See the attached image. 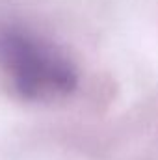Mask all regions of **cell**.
Returning a JSON list of instances; mask_svg holds the SVG:
<instances>
[{
	"label": "cell",
	"instance_id": "cell-1",
	"mask_svg": "<svg viewBox=\"0 0 158 160\" xmlns=\"http://www.w3.org/2000/svg\"><path fill=\"white\" fill-rule=\"evenodd\" d=\"M0 69L11 89L30 102L67 99L80 82L77 65L58 47L22 26L0 30Z\"/></svg>",
	"mask_w": 158,
	"mask_h": 160
}]
</instances>
